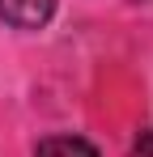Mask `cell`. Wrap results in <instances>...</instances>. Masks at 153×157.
<instances>
[{"instance_id":"obj_1","label":"cell","mask_w":153,"mask_h":157,"mask_svg":"<svg viewBox=\"0 0 153 157\" xmlns=\"http://www.w3.org/2000/svg\"><path fill=\"white\" fill-rule=\"evenodd\" d=\"M55 13V0H0V21L17 30H38L51 21Z\"/></svg>"},{"instance_id":"obj_2","label":"cell","mask_w":153,"mask_h":157,"mask_svg":"<svg viewBox=\"0 0 153 157\" xmlns=\"http://www.w3.org/2000/svg\"><path fill=\"white\" fill-rule=\"evenodd\" d=\"M34 157H98V149L81 136H47V140H38Z\"/></svg>"},{"instance_id":"obj_3","label":"cell","mask_w":153,"mask_h":157,"mask_svg":"<svg viewBox=\"0 0 153 157\" xmlns=\"http://www.w3.org/2000/svg\"><path fill=\"white\" fill-rule=\"evenodd\" d=\"M132 157H153V128H145L132 140Z\"/></svg>"}]
</instances>
